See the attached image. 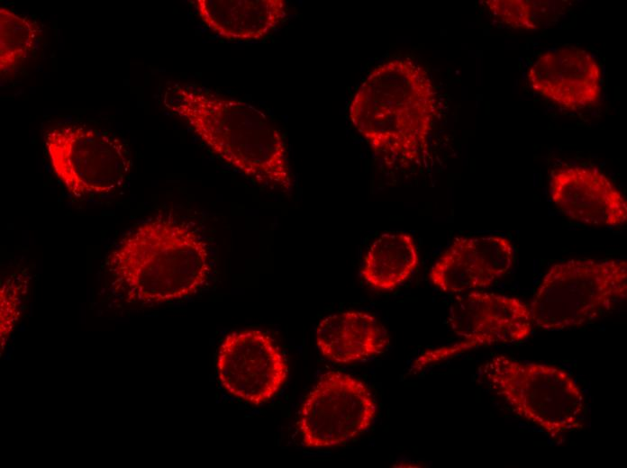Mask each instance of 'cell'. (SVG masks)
<instances>
[{"label": "cell", "instance_id": "obj_15", "mask_svg": "<svg viewBox=\"0 0 627 468\" xmlns=\"http://www.w3.org/2000/svg\"><path fill=\"white\" fill-rule=\"evenodd\" d=\"M419 263L417 247L407 233H383L368 249L360 275L372 288L392 291L405 283Z\"/></svg>", "mask_w": 627, "mask_h": 468}, {"label": "cell", "instance_id": "obj_4", "mask_svg": "<svg viewBox=\"0 0 627 468\" xmlns=\"http://www.w3.org/2000/svg\"><path fill=\"white\" fill-rule=\"evenodd\" d=\"M478 379L516 416L555 441L585 426L583 390L560 366L498 355L479 367Z\"/></svg>", "mask_w": 627, "mask_h": 468}, {"label": "cell", "instance_id": "obj_14", "mask_svg": "<svg viewBox=\"0 0 627 468\" xmlns=\"http://www.w3.org/2000/svg\"><path fill=\"white\" fill-rule=\"evenodd\" d=\"M203 22L215 34L231 41L266 39L286 14L284 0H195Z\"/></svg>", "mask_w": 627, "mask_h": 468}, {"label": "cell", "instance_id": "obj_1", "mask_svg": "<svg viewBox=\"0 0 627 468\" xmlns=\"http://www.w3.org/2000/svg\"><path fill=\"white\" fill-rule=\"evenodd\" d=\"M114 291L130 304L152 305L195 293L211 270L209 247L190 222L159 213L137 225L107 256Z\"/></svg>", "mask_w": 627, "mask_h": 468}, {"label": "cell", "instance_id": "obj_2", "mask_svg": "<svg viewBox=\"0 0 627 468\" xmlns=\"http://www.w3.org/2000/svg\"><path fill=\"white\" fill-rule=\"evenodd\" d=\"M164 104L232 168L260 187L291 191L286 143L268 113L243 100L181 84L173 85Z\"/></svg>", "mask_w": 627, "mask_h": 468}, {"label": "cell", "instance_id": "obj_18", "mask_svg": "<svg viewBox=\"0 0 627 468\" xmlns=\"http://www.w3.org/2000/svg\"><path fill=\"white\" fill-rule=\"evenodd\" d=\"M490 14L502 23L513 29L537 30L534 20V4L526 0L484 1Z\"/></svg>", "mask_w": 627, "mask_h": 468}, {"label": "cell", "instance_id": "obj_5", "mask_svg": "<svg viewBox=\"0 0 627 468\" xmlns=\"http://www.w3.org/2000/svg\"><path fill=\"white\" fill-rule=\"evenodd\" d=\"M627 298V262L577 258L556 263L529 304L533 327L563 331L594 322Z\"/></svg>", "mask_w": 627, "mask_h": 468}, {"label": "cell", "instance_id": "obj_12", "mask_svg": "<svg viewBox=\"0 0 627 468\" xmlns=\"http://www.w3.org/2000/svg\"><path fill=\"white\" fill-rule=\"evenodd\" d=\"M602 68L586 50L567 46L546 50L529 67L532 91L567 110L596 104L602 95Z\"/></svg>", "mask_w": 627, "mask_h": 468}, {"label": "cell", "instance_id": "obj_16", "mask_svg": "<svg viewBox=\"0 0 627 468\" xmlns=\"http://www.w3.org/2000/svg\"><path fill=\"white\" fill-rule=\"evenodd\" d=\"M41 29L27 16L0 7V71L14 72L36 48Z\"/></svg>", "mask_w": 627, "mask_h": 468}, {"label": "cell", "instance_id": "obj_7", "mask_svg": "<svg viewBox=\"0 0 627 468\" xmlns=\"http://www.w3.org/2000/svg\"><path fill=\"white\" fill-rule=\"evenodd\" d=\"M448 323L461 341L425 351L413 361V371L477 347L522 343L533 328L529 304L517 297L480 291L457 297L450 307Z\"/></svg>", "mask_w": 627, "mask_h": 468}, {"label": "cell", "instance_id": "obj_3", "mask_svg": "<svg viewBox=\"0 0 627 468\" xmlns=\"http://www.w3.org/2000/svg\"><path fill=\"white\" fill-rule=\"evenodd\" d=\"M436 104L426 70L413 60L394 59L367 76L349 112L375 153L389 163H415L426 153Z\"/></svg>", "mask_w": 627, "mask_h": 468}, {"label": "cell", "instance_id": "obj_6", "mask_svg": "<svg viewBox=\"0 0 627 468\" xmlns=\"http://www.w3.org/2000/svg\"><path fill=\"white\" fill-rule=\"evenodd\" d=\"M44 142L53 172L75 197L112 194L131 172L128 145L110 131L65 123L50 128Z\"/></svg>", "mask_w": 627, "mask_h": 468}, {"label": "cell", "instance_id": "obj_9", "mask_svg": "<svg viewBox=\"0 0 627 468\" xmlns=\"http://www.w3.org/2000/svg\"><path fill=\"white\" fill-rule=\"evenodd\" d=\"M217 374L232 396L253 405L269 400L287 378L286 361L263 331H234L223 340L217 355Z\"/></svg>", "mask_w": 627, "mask_h": 468}, {"label": "cell", "instance_id": "obj_17", "mask_svg": "<svg viewBox=\"0 0 627 468\" xmlns=\"http://www.w3.org/2000/svg\"><path fill=\"white\" fill-rule=\"evenodd\" d=\"M26 272L14 273L1 285L0 344L1 351L13 333L22 313L29 278Z\"/></svg>", "mask_w": 627, "mask_h": 468}, {"label": "cell", "instance_id": "obj_13", "mask_svg": "<svg viewBox=\"0 0 627 468\" xmlns=\"http://www.w3.org/2000/svg\"><path fill=\"white\" fill-rule=\"evenodd\" d=\"M385 327L371 314L345 310L318 324L316 346L323 357L340 364L366 361L381 355L389 344Z\"/></svg>", "mask_w": 627, "mask_h": 468}, {"label": "cell", "instance_id": "obj_11", "mask_svg": "<svg viewBox=\"0 0 627 468\" xmlns=\"http://www.w3.org/2000/svg\"><path fill=\"white\" fill-rule=\"evenodd\" d=\"M551 202L571 220L615 228L627 221V201L611 179L595 166L568 165L549 180Z\"/></svg>", "mask_w": 627, "mask_h": 468}, {"label": "cell", "instance_id": "obj_8", "mask_svg": "<svg viewBox=\"0 0 627 468\" xmlns=\"http://www.w3.org/2000/svg\"><path fill=\"white\" fill-rule=\"evenodd\" d=\"M377 412V402L362 381L330 371L319 378L304 399L297 427L306 447H332L368 430Z\"/></svg>", "mask_w": 627, "mask_h": 468}, {"label": "cell", "instance_id": "obj_10", "mask_svg": "<svg viewBox=\"0 0 627 468\" xmlns=\"http://www.w3.org/2000/svg\"><path fill=\"white\" fill-rule=\"evenodd\" d=\"M513 262V246L504 237H459L435 261L430 280L447 293L478 291L507 274Z\"/></svg>", "mask_w": 627, "mask_h": 468}]
</instances>
